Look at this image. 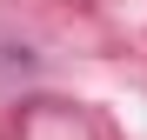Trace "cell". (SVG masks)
Segmentation results:
<instances>
[]
</instances>
